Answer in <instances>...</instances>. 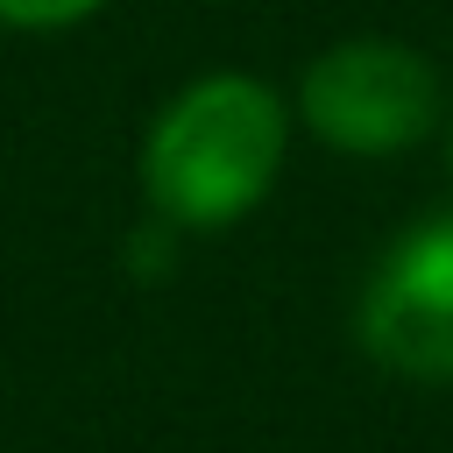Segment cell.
I'll return each mask as SVG.
<instances>
[{"instance_id":"obj_1","label":"cell","mask_w":453,"mask_h":453,"mask_svg":"<svg viewBox=\"0 0 453 453\" xmlns=\"http://www.w3.org/2000/svg\"><path fill=\"white\" fill-rule=\"evenodd\" d=\"M290 99L255 71H198L184 78L149 134H142V191L163 226L219 234L241 226L283 177L290 156Z\"/></svg>"},{"instance_id":"obj_2","label":"cell","mask_w":453,"mask_h":453,"mask_svg":"<svg viewBox=\"0 0 453 453\" xmlns=\"http://www.w3.org/2000/svg\"><path fill=\"white\" fill-rule=\"evenodd\" d=\"M290 113L319 149L354 163H389L446 127V78L418 42L340 35L297 71Z\"/></svg>"},{"instance_id":"obj_3","label":"cell","mask_w":453,"mask_h":453,"mask_svg":"<svg viewBox=\"0 0 453 453\" xmlns=\"http://www.w3.org/2000/svg\"><path fill=\"white\" fill-rule=\"evenodd\" d=\"M354 340L382 375L453 382V212L403 226L354 304Z\"/></svg>"},{"instance_id":"obj_4","label":"cell","mask_w":453,"mask_h":453,"mask_svg":"<svg viewBox=\"0 0 453 453\" xmlns=\"http://www.w3.org/2000/svg\"><path fill=\"white\" fill-rule=\"evenodd\" d=\"M106 0H0V28H21V35H57V28H78L92 21Z\"/></svg>"},{"instance_id":"obj_5","label":"cell","mask_w":453,"mask_h":453,"mask_svg":"<svg viewBox=\"0 0 453 453\" xmlns=\"http://www.w3.org/2000/svg\"><path fill=\"white\" fill-rule=\"evenodd\" d=\"M446 177H453V113H446Z\"/></svg>"}]
</instances>
